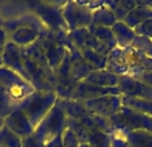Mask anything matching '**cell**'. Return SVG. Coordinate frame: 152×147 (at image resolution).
Returning <instances> with one entry per match:
<instances>
[{
	"label": "cell",
	"instance_id": "6da1fadb",
	"mask_svg": "<svg viewBox=\"0 0 152 147\" xmlns=\"http://www.w3.org/2000/svg\"><path fill=\"white\" fill-rule=\"evenodd\" d=\"M21 56L26 71L36 91H55V71L51 68L44 52L37 43L21 48Z\"/></svg>",
	"mask_w": 152,
	"mask_h": 147
},
{
	"label": "cell",
	"instance_id": "7a4b0ae2",
	"mask_svg": "<svg viewBox=\"0 0 152 147\" xmlns=\"http://www.w3.org/2000/svg\"><path fill=\"white\" fill-rule=\"evenodd\" d=\"M3 28L8 34V42L20 48H26L36 43L40 35L47 31L44 24L34 13L5 20L3 23Z\"/></svg>",
	"mask_w": 152,
	"mask_h": 147
},
{
	"label": "cell",
	"instance_id": "3957f363",
	"mask_svg": "<svg viewBox=\"0 0 152 147\" xmlns=\"http://www.w3.org/2000/svg\"><path fill=\"white\" fill-rule=\"evenodd\" d=\"M59 96L55 91H35L20 103L18 107L26 114V116L31 121L32 126L36 129L39 123L45 118L51 108L56 104Z\"/></svg>",
	"mask_w": 152,
	"mask_h": 147
},
{
	"label": "cell",
	"instance_id": "277c9868",
	"mask_svg": "<svg viewBox=\"0 0 152 147\" xmlns=\"http://www.w3.org/2000/svg\"><path fill=\"white\" fill-rule=\"evenodd\" d=\"M27 5L31 12L44 24L51 32H69L63 19L61 7L63 3H47V1H28Z\"/></svg>",
	"mask_w": 152,
	"mask_h": 147
},
{
	"label": "cell",
	"instance_id": "5b68a950",
	"mask_svg": "<svg viewBox=\"0 0 152 147\" xmlns=\"http://www.w3.org/2000/svg\"><path fill=\"white\" fill-rule=\"evenodd\" d=\"M110 121L115 132L119 134L132 131H147L152 134V118L132 108L123 107Z\"/></svg>",
	"mask_w": 152,
	"mask_h": 147
},
{
	"label": "cell",
	"instance_id": "8992f818",
	"mask_svg": "<svg viewBox=\"0 0 152 147\" xmlns=\"http://www.w3.org/2000/svg\"><path fill=\"white\" fill-rule=\"evenodd\" d=\"M67 127H68V116L64 112L63 107L56 102V104L35 129V135L45 145L53 138L63 135Z\"/></svg>",
	"mask_w": 152,
	"mask_h": 147
},
{
	"label": "cell",
	"instance_id": "52a82bcc",
	"mask_svg": "<svg viewBox=\"0 0 152 147\" xmlns=\"http://www.w3.org/2000/svg\"><path fill=\"white\" fill-rule=\"evenodd\" d=\"M0 87L16 103H20L23 99L36 91L27 79L3 64L0 66Z\"/></svg>",
	"mask_w": 152,
	"mask_h": 147
},
{
	"label": "cell",
	"instance_id": "ba28073f",
	"mask_svg": "<svg viewBox=\"0 0 152 147\" xmlns=\"http://www.w3.org/2000/svg\"><path fill=\"white\" fill-rule=\"evenodd\" d=\"M63 19L68 31L88 28L92 24V8L77 1H64L61 7Z\"/></svg>",
	"mask_w": 152,
	"mask_h": 147
},
{
	"label": "cell",
	"instance_id": "9c48e42d",
	"mask_svg": "<svg viewBox=\"0 0 152 147\" xmlns=\"http://www.w3.org/2000/svg\"><path fill=\"white\" fill-rule=\"evenodd\" d=\"M83 103L92 114L105 119H111L124 107L121 95H105V96L87 100V102Z\"/></svg>",
	"mask_w": 152,
	"mask_h": 147
},
{
	"label": "cell",
	"instance_id": "30bf717a",
	"mask_svg": "<svg viewBox=\"0 0 152 147\" xmlns=\"http://www.w3.org/2000/svg\"><path fill=\"white\" fill-rule=\"evenodd\" d=\"M68 37H69V40H71L72 46H74L76 50H94V51H96V52L102 54V55H104V56H107L108 54L112 51V48H110L108 46L103 44L102 42H99V40L89 32L88 28L69 31Z\"/></svg>",
	"mask_w": 152,
	"mask_h": 147
},
{
	"label": "cell",
	"instance_id": "8fae6325",
	"mask_svg": "<svg viewBox=\"0 0 152 147\" xmlns=\"http://www.w3.org/2000/svg\"><path fill=\"white\" fill-rule=\"evenodd\" d=\"M105 95H120L118 87L115 88H104L95 84L87 83V82H80L75 86V88L71 91L67 100H76V102H87V100L97 99L100 96Z\"/></svg>",
	"mask_w": 152,
	"mask_h": 147
},
{
	"label": "cell",
	"instance_id": "7c38bea8",
	"mask_svg": "<svg viewBox=\"0 0 152 147\" xmlns=\"http://www.w3.org/2000/svg\"><path fill=\"white\" fill-rule=\"evenodd\" d=\"M118 90L121 96L128 98H137V99L152 100V88L144 86L143 83L137 82L132 76L126 75L119 78Z\"/></svg>",
	"mask_w": 152,
	"mask_h": 147
},
{
	"label": "cell",
	"instance_id": "4fadbf2b",
	"mask_svg": "<svg viewBox=\"0 0 152 147\" xmlns=\"http://www.w3.org/2000/svg\"><path fill=\"white\" fill-rule=\"evenodd\" d=\"M4 126L23 139L35 132V127L32 126L31 121L19 107H16L10 115L4 118Z\"/></svg>",
	"mask_w": 152,
	"mask_h": 147
},
{
	"label": "cell",
	"instance_id": "5bb4252c",
	"mask_svg": "<svg viewBox=\"0 0 152 147\" xmlns=\"http://www.w3.org/2000/svg\"><path fill=\"white\" fill-rule=\"evenodd\" d=\"M1 64L5 67H8V68H11L12 71L18 72L19 75H21L24 79H27V80L31 83V79H29L28 74L26 71V67H24V63H23L21 48L18 47L16 44H13V43H11V42L7 43L4 54H3Z\"/></svg>",
	"mask_w": 152,
	"mask_h": 147
},
{
	"label": "cell",
	"instance_id": "9a60e30c",
	"mask_svg": "<svg viewBox=\"0 0 152 147\" xmlns=\"http://www.w3.org/2000/svg\"><path fill=\"white\" fill-rule=\"evenodd\" d=\"M105 70L108 72L118 76H126L129 74L128 62H127L126 51L123 48L115 47L110 54L107 55L105 60Z\"/></svg>",
	"mask_w": 152,
	"mask_h": 147
},
{
	"label": "cell",
	"instance_id": "2e32d148",
	"mask_svg": "<svg viewBox=\"0 0 152 147\" xmlns=\"http://www.w3.org/2000/svg\"><path fill=\"white\" fill-rule=\"evenodd\" d=\"M148 20H152V7L150 5V1H137V5L124 19V23L135 29Z\"/></svg>",
	"mask_w": 152,
	"mask_h": 147
},
{
	"label": "cell",
	"instance_id": "e0dca14e",
	"mask_svg": "<svg viewBox=\"0 0 152 147\" xmlns=\"http://www.w3.org/2000/svg\"><path fill=\"white\" fill-rule=\"evenodd\" d=\"M124 51H126L127 62H128V67H129L128 75H132V74H135V72L152 68V58L151 56L144 55L143 52L135 50L134 47H128Z\"/></svg>",
	"mask_w": 152,
	"mask_h": 147
},
{
	"label": "cell",
	"instance_id": "ac0fdd59",
	"mask_svg": "<svg viewBox=\"0 0 152 147\" xmlns=\"http://www.w3.org/2000/svg\"><path fill=\"white\" fill-rule=\"evenodd\" d=\"M111 29H112V34H113V36H115L116 46H118L119 48H123V50L131 47L135 37H136L135 29L128 27L124 21H118Z\"/></svg>",
	"mask_w": 152,
	"mask_h": 147
},
{
	"label": "cell",
	"instance_id": "d6986e66",
	"mask_svg": "<svg viewBox=\"0 0 152 147\" xmlns=\"http://www.w3.org/2000/svg\"><path fill=\"white\" fill-rule=\"evenodd\" d=\"M119 78L120 76L113 75V74L108 72L107 70H95L84 79L87 83L95 84L99 87H104V88H115L119 84Z\"/></svg>",
	"mask_w": 152,
	"mask_h": 147
},
{
	"label": "cell",
	"instance_id": "ffe728a7",
	"mask_svg": "<svg viewBox=\"0 0 152 147\" xmlns=\"http://www.w3.org/2000/svg\"><path fill=\"white\" fill-rule=\"evenodd\" d=\"M116 23H118V20H116L115 15L112 13V11L110 8L105 7L104 3H100V5L92 8V24L94 26L112 28Z\"/></svg>",
	"mask_w": 152,
	"mask_h": 147
},
{
	"label": "cell",
	"instance_id": "44dd1931",
	"mask_svg": "<svg viewBox=\"0 0 152 147\" xmlns=\"http://www.w3.org/2000/svg\"><path fill=\"white\" fill-rule=\"evenodd\" d=\"M104 5L112 11L116 20L124 21L127 15L137 5V1L136 0H113V1H104Z\"/></svg>",
	"mask_w": 152,
	"mask_h": 147
},
{
	"label": "cell",
	"instance_id": "7402d4cb",
	"mask_svg": "<svg viewBox=\"0 0 152 147\" xmlns=\"http://www.w3.org/2000/svg\"><path fill=\"white\" fill-rule=\"evenodd\" d=\"M119 134V132H116ZM131 147H152V134L147 131H132L119 134Z\"/></svg>",
	"mask_w": 152,
	"mask_h": 147
},
{
	"label": "cell",
	"instance_id": "603a6c76",
	"mask_svg": "<svg viewBox=\"0 0 152 147\" xmlns=\"http://www.w3.org/2000/svg\"><path fill=\"white\" fill-rule=\"evenodd\" d=\"M89 32H91L92 35H94L95 37H96L99 42H102L103 44L108 46L110 48H115L118 47L116 46V40H115V36H113L112 34V29L111 28H107V27H100V26H89L88 27Z\"/></svg>",
	"mask_w": 152,
	"mask_h": 147
},
{
	"label": "cell",
	"instance_id": "cb8c5ba5",
	"mask_svg": "<svg viewBox=\"0 0 152 147\" xmlns=\"http://www.w3.org/2000/svg\"><path fill=\"white\" fill-rule=\"evenodd\" d=\"M80 52L81 58L86 60V63L91 67L92 70H104L105 68V60L107 56L96 52L94 50H77Z\"/></svg>",
	"mask_w": 152,
	"mask_h": 147
},
{
	"label": "cell",
	"instance_id": "d4e9b609",
	"mask_svg": "<svg viewBox=\"0 0 152 147\" xmlns=\"http://www.w3.org/2000/svg\"><path fill=\"white\" fill-rule=\"evenodd\" d=\"M123 106L127 108H132V110H136L139 112H143L152 118V100L123 96Z\"/></svg>",
	"mask_w": 152,
	"mask_h": 147
},
{
	"label": "cell",
	"instance_id": "484cf974",
	"mask_svg": "<svg viewBox=\"0 0 152 147\" xmlns=\"http://www.w3.org/2000/svg\"><path fill=\"white\" fill-rule=\"evenodd\" d=\"M88 143L91 147H111L112 145V135L103 132L100 130H89Z\"/></svg>",
	"mask_w": 152,
	"mask_h": 147
},
{
	"label": "cell",
	"instance_id": "4316f807",
	"mask_svg": "<svg viewBox=\"0 0 152 147\" xmlns=\"http://www.w3.org/2000/svg\"><path fill=\"white\" fill-rule=\"evenodd\" d=\"M23 138L12 132L8 127L3 126L0 129V147H21Z\"/></svg>",
	"mask_w": 152,
	"mask_h": 147
},
{
	"label": "cell",
	"instance_id": "83f0119b",
	"mask_svg": "<svg viewBox=\"0 0 152 147\" xmlns=\"http://www.w3.org/2000/svg\"><path fill=\"white\" fill-rule=\"evenodd\" d=\"M16 107H18V103L13 102L7 95V92L0 87V116L4 119L5 116L10 115Z\"/></svg>",
	"mask_w": 152,
	"mask_h": 147
},
{
	"label": "cell",
	"instance_id": "f1b7e54d",
	"mask_svg": "<svg viewBox=\"0 0 152 147\" xmlns=\"http://www.w3.org/2000/svg\"><path fill=\"white\" fill-rule=\"evenodd\" d=\"M131 47H134L135 50L140 51V52H143L144 55L151 56L152 58V39L136 35V37H135V40H134Z\"/></svg>",
	"mask_w": 152,
	"mask_h": 147
},
{
	"label": "cell",
	"instance_id": "f546056e",
	"mask_svg": "<svg viewBox=\"0 0 152 147\" xmlns=\"http://www.w3.org/2000/svg\"><path fill=\"white\" fill-rule=\"evenodd\" d=\"M129 76H132V78L136 79L137 82L143 83L144 86L151 87V88H152V68L151 70H144V71L135 72V74H132V75H129Z\"/></svg>",
	"mask_w": 152,
	"mask_h": 147
},
{
	"label": "cell",
	"instance_id": "4dcf8cb0",
	"mask_svg": "<svg viewBox=\"0 0 152 147\" xmlns=\"http://www.w3.org/2000/svg\"><path fill=\"white\" fill-rule=\"evenodd\" d=\"M63 146L64 147H79L80 146V142H79L77 137L69 129H67L66 131L63 132Z\"/></svg>",
	"mask_w": 152,
	"mask_h": 147
},
{
	"label": "cell",
	"instance_id": "1f68e13d",
	"mask_svg": "<svg viewBox=\"0 0 152 147\" xmlns=\"http://www.w3.org/2000/svg\"><path fill=\"white\" fill-rule=\"evenodd\" d=\"M135 32L139 36H145L148 39H152V20H148L145 23L140 24L139 27L135 28Z\"/></svg>",
	"mask_w": 152,
	"mask_h": 147
},
{
	"label": "cell",
	"instance_id": "d6a6232c",
	"mask_svg": "<svg viewBox=\"0 0 152 147\" xmlns=\"http://www.w3.org/2000/svg\"><path fill=\"white\" fill-rule=\"evenodd\" d=\"M21 147H44V143H43L34 132L32 135L24 138L23 143H21Z\"/></svg>",
	"mask_w": 152,
	"mask_h": 147
},
{
	"label": "cell",
	"instance_id": "836d02e7",
	"mask_svg": "<svg viewBox=\"0 0 152 147\" xmlns=\"http://www.w3.org/2000/svg\"><path fill=\"white\" fill-rule=\"evenodd\" d=\"M7 43H8V34L5 32V29L3 28V27H0V66H1L3 54H4Z\"/></svg>",
	"mask_w": 152,
	"mask_h": 147
},
{
	"label": "cell",
	"instance_id": "e575fe53",
	"mask_svg": "<svg viewBox=\"0 0 152 147\" xmlns=\"http://www.w3.org/2000/svg\"><path fill=\"white\" fill-rule=\"evenodd\" d=\"M111 147H131V146L127 143V140L123 137H120L119 134L115 132L112 135V145H111Z\"/></svg>",
	"mask_w": 152,
	"mask_h": 147
},
{
	"label": "cell",
	"instance_id": "d590c367",
	"mask_svg": "<svg viewBox=\"0 0 152 147\" xmlns=\"http://www.w3.org/2000/svg\"><path fill=\"white\" fill-rule=\"evenodd\" d=\"M44 147H64L63 146V137L59 135V137L53 138V139H51L50 142L45 143Z\"/></svg>",
	"mask_w": 152,
	"mask_h": 147
},
{
	"label": "cell",
	"instance_id": "8d00e7d4",
	"mask_svg": "<svg viewBox=\"0 0 152 147\" xmlns=\"http://www.w3.org/2000/svg\"><path fill=\"white\" fill-rule=\"evenodd\" d=\"M3 126H4V119H3L1 116H0V129H1Z\"/></svg>",
	"mask_w": 152,
	"mask_h": 147
},
{
	"label": "cell",
	"instance_id": "74e56055",
	"mask_svg": "<svg viewBox=\"0 0 152 147\" xmlns=\"http://www.w3.org/2000/svg\"><path fill=\"white\" fill-rule=\"evenodd\" d=\"M79 147H91V146H89L88 143H80V146Z\"/></svg>",
	"mask_w": 152,
	"mask_h": 147
},
{
	"label": "cell",
	"instance_id": "f35d334b",
	"mask_svg": "<svg viewBox=\"0 0 152 147\" xmlns=\"http://www.w3.org/2000/svg\"><path fill=\"white\" fill-rule=\"evenodd\" d=\"M3 23H4V20H3V19L0 18V27H3Z\"/></svg>",
	"mask_w": 152,
	"mask_h": 147
},
{
	"label": "cell",
	"instance_id": "ab89813d",
	"mask_svg": "<svg viewBox=\"0 0 152 147\" xmlns=\"http://www.w3.org/2000/svg\"><path fill=\"white\" fill-rule=\"evenodd\" d=\"M150 5H151V7H152V1H150Z\"/></svg>",
	"mask_w": 152,
	"mask_h": 147
}]
</instances>
